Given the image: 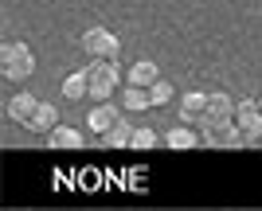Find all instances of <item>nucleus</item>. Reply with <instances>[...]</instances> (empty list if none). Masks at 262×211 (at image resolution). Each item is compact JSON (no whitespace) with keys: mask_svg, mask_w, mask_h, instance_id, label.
Segmentation results:
<instances>
[{"mask_svg":"<svg viewBox=\"0 0 262 211\" xmlns=\"http://www.w3.org/2000/svg\"><path fill=\"white\" fill-rule=\"evenodd\" d=\"M35 75V51L20 39L0 43V78L4 82H28Z\"/></svg>","mask_w":262,"mask_h":211,"instance_id":"nucleus-1","label":"nucleus"},{"mask_svg":"<svg viewBox=\"0 0 262 211\" xmlns=\"http://www.w3.org/2000/svg\"><path fill=\"white\" fill-rule=\"evenodd\" d=\"M90 98L102 102V98H114L121 86V67H118V59H90Z\"/></svg>","mask_w":262,"mask_h":211,"instance_id":"nucleus-2","label":"nucleus"},{"mask_svg":"<svg viewBox=\"0 0 262 211\" xmlns=\"http://www.w3.org/2000/svg\"><path fill=\"white\" fill-rule=\"evenodd\" d=\"M78 47L86 51V59H118L121 55L118 32H110V28H102V24H94V28H86V32L78 35Z\"/></svg>","mask_w":262,"mask_h":211,"instance_id":"nucleus-3","label":"nucleus"},{"mask_svg":"<svg viewBox=\"0 0 262 211\" xmlns=\"http://www.w3.org/2000/svg\"><path fill=\"white\" fill-rule=\"evenodd\" d=\"M235 106L239 102L231 98L227 90H208V110H204V122H200V133H211L219 125L235 122Z\"/></svg>","mask_w":262,"mask_h":211,"instance_id":"nucleus-4","label":"nucleus"},{"mask_svg":"<svg viewBox=\"0 0 262 211\" xmlns=\"http://www.w3.org/2000/svg\"><path fill=\"white\" fill-rule=\"evenodd\" d=\"M235 122H239L243 137H247V149L262 145V106H258V98H243L235 106Z\"/></svg>","mask_w":262,"mask_h":211,"instance_id":"nucleus-5","label":"nucleus"},{"mask_svg":"<svg viewBox=\"0 0 262 211\" xmlns=\"http://www.w3.org/2000/svg\"><path fill=\"white\" fill-rule=\"evenodd\" d=\"M121 118H125V113H121V106H114L110 98L94 102V106L86 110V125H90V133H102V137H106L110 129L121 122Z\"/></svg>","mask_w":262,"mask_h":211,"instance_id":"nucleus-6","label":"nucleus"},{"mask_svg":"<svg viewBox=\"0 0 262 211\" xmlns=\"http://www.w3.org/2000/svg\"><path fill=\"white\" fill-rule=\"evenodd\" d=\"M35 110H39V98L35 94H12L8 98V106H4V113H8L16 125H32V118H35Z\"/></svg>","mask_w":262,"mask_h":211,"instance_id":"nucleus-7","label":"nucleus"},{"mask_svg":"<svg viewBox=\"0 0 262 211\" xmlns=\"http://www.w3.org/2000/svg\"><path fill=\"white\" fill-rule=\"evenodd\" d=\"M204 110H208V90H188V94H180V122H188V125L200 129Z\"/></svg>","mask_w":262,"mask_h":211,"instance_id":"nucleus-8","label":"nucleus"},{"mask_svg":"<svg viewBox=\"0 0 262 211\" xmlns=\"http://www.w3.org/2000/svg\"><path fill=\"white\" fill-rule=\"evenodd\" d=\"M204 145H211V149H247V137H243L239 122H231V125H219V129L204 133Z\"/></svg>","mask_w":262,"mask_h":211,"instance_id":"nucleus-9","label":"nucleus"},{"mask_svg":"<svg viewBox=\"0 0 262 211\" xmlns=\"http://www.w3.org/2000/svg\"><path fill=\"white\" fill-rule=\"evenodd\" d=\"M200 141H204V133H200L196 125H188V122H180L176 129H168V133H164V145H168V149H176V153H184V149H196Z\"/></svg>","mask_w":262,"mask_h":211,"instance_id":"nucleus-10","label":"nucleus"},{"mask_svg":"<svg viewBox=\"0 0 262 211\" xmlns=\"http://www.w3.org/2000/svg\"><path fill=\"white\" fill-rule=\"evenodd\" d=\"M157 78H161V67H157L153 59H137L125 71V82H133V86H153Z\"/></svg>","mask_w":262,"mask_h":211,"instance_id":"nucleus-11","label":"nucleus"},{"mask_svg":"<svg viewBox=\"0 0 262 211\" xmlns=\"http://www.w3.org/2000/svg\"><path fill=\"white\" fill-rule=\"evenodd\" d=\"M121 106H125V113H145V110H153V94H149V86H133V82H125Z\"/></svg>","mask_w":262,"mask_h":211,"instance_id":"nucleus-12","label":"nucleus"},{"mask_svg":"<svg viewBox=\"0 0 262 211\" xmlns=\"http://www.w3.org/2000/svg\"><path fill=\"white\" fill-rule=\"evenodd\" d=\"M47 145H51V149H82V145H86V137L78 133L75 125H55L51 133H47Z\"/></svg>","mask_w":262,"mask_h":211,"instance_id":"nucleus-13","label":"nucleus"},{"mask_svg":"<svg viewBox=\"0 0 262 211\" xmlns=\"http://www.w3.org/2000/svg\"><path fill=\"white\" fill-rule=\"evenodd\" d=\"M63 98H67V102L90 98V75H86V71H75V75L63 78Z\"/></svg>","mask_w":262,"mask_h":211,"instance_id":"nucleus-14","label":"nucleus"},{"mask_svg":"<svg viewBox=\"0 0 262 211\" xmlns=\"http://www.w3.org/2000/svg\"><path fill=\"white\" fill-rule=\"evenodd\" d=\"M55 125H59V110H55L51 102H39V110H35V118H32V125H28V133H51Z\"/></svg>","mask_w":262,"mask_h":211,"instance_id":"nucleus-15","label":"nucleus"},{"mask_svg":"<svg viewBox=\"0 0 262 211\" xmlns=\"http://www.w3.org/2000/svg\"><path fill=\"white\" fill-rule=\"evenodd\" d=\"M133 129H137V125H129L125 118H121V122L106 133V145H110V149H129V145H133Z\"/></svg>","mask_w":262,"mask_h":211,"instance_id":"nucleus-16","label":"nucleus"},{"mask_svg":"<svg viewBox=\"0 0 262 211\" xmlns=\"http://www.w3.org/2000/svg\"><path fill=\"white\" fill-rule=\"evenodd\" d=\"M149 94H153V106H168V102L176 98V90H172V82H168V78H157L153 86H149Z\"/></svg>","mask_w":262,"mask_h":211,"instance_id":"nucleus-17","label":"nucleus"},{"mask_svg":"<svg viewBox=\"0 0 262 211\" xmlns=\"http://www.w3.org/2000/svg\"><path fill=\"white\" fill-rule=\"evenodd\" d=\"M153 145H157V129H149V125H137V129H133V145L129 149L145 153V149H153Z\"/></svg>","mask_w":262,"mask_h":211,"instance_id":"nucleus-18","label":"nucleus"},{"mask_svg":"<svg viewBox=\"0 0 262 211\" xmlns=\"http://www.w3.org/2000/svg\"><path fill=\"white\" fill-rule=\"evenodd\" d=\"M258 106H262V94H258Z\"/></svg>","mask_w":262,"mask_h":211,"instance_id":"nucleus-19","label":"nucleus"}]
</instances>
